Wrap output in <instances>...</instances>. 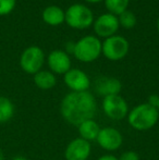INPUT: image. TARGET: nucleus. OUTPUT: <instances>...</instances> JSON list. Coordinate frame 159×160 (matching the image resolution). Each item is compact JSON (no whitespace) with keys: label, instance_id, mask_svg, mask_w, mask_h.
I'll list each match as a JSON object with an SVG mask.
<instances>
[{"label":"nucleus","instance_id":"nucleus-14","mask_svg":"<svg viewBox=\"0 0 159 160\" xmlns=\"http://www.w3.org/2000/svg\"><path fill=\"white\" fill-rule=\"evenodd\" d=\"M42 21L50 26H58L64 22L66 13L60 7L49 6L42 11Z\"/></svg>","mask_w":159,"mask_h":160},{"label":"nucleus","instance_id":"nucleus-6","mask_svg":"<svg viewBox=\"0 0 159 160\" xmlns=\"http://www.w3.org/2000/svg\"><path fill=\"white\" fill-rule=\"evenodd\" d=\"M45 62V53L39 47L31 46L24 49L20 57L21 69L27 74H36L42 70Z\"/></svg>","mask_w":159,"mask_h":160},{"label":"nucleus","instance_id":"nucleus-2","mask_svg":"<svg viewBox=\"0 0 159 160\" xmlns=\"http://www.w3.org/2000/svg\"><path fill=\"white\" fill-rule=\"evenodd\" d=\"M159 112L149 103H140L127 113V122L130 127L136 131L151 130L157 124Z\"/></svg>","mask_w":159,"mask_h":160},{"label":"nucleus","instance_id":"nucleus-17","mask_svg":"<svg viewBox=\"0 0 159 160\" xmlns=\"http://www.w3.org/2000/svg\"><path fill=\"white\" fill-rule=\"evenodd\" d=\"M15 108L8 97L0 96V124L7 123L13 118Z\"/></svg>","mask_w":159,"mask_h":160},{"label":"nucleus","instance_id":"nucleus-19","mask_svg":"<svg viewBox=\"0 0 159 160\" xmlns=\"http://www.w3.org/2000/svg\"><path fill=\"white\" fill-rule=\"evenodd\" d=\"M118 20H119L120 26H122V28H134L136 24L135 14L129 10L121 13L119 15V18H118Z\"/></svg>","mask_w":159,"mask_h":160},{"label":"nucleus","instance_id":"nucleus-20","mask_svg":"<svg viewBox=\"0 0 159 160\" xmlns=\"http://www.w3.org/2000/svg\"><path fill=\"white\" fill-rule=\"evenodd\" d=\"M17 0H0V17L8 15L15 8Z\"/></svg>","mask_w":159,"mask_h":160},{"label":"nucleus","instance_id":"nucleus-11","mask_svg":"<svg viewBox=\"0 0 159 160\" xmlns=\"http://www.w3.org/2000/svg\"><path fill=\"white\" fill-rule=\"evenodd\" d=\"M64 83L71 92H87L91 81L87 74L80 69H70L64 74Z\"/></svg>","mask_w":159,"mask_h":160},{"label":"nucleus","instance_id":"nucleus-22","mask_svg":"<svg viewBox=\"0 0 159 160\" xmlns=\"http://www.w3.org/2000/svg\"><path fill=\"white\" fill-rule=\"evenodd\" d=\"M147 103H149L151 106H153V107H155L156 109H157V107L159 105V96L158 95H151L148 97Z\"/></svg>","mask_w":159,"mask_h":160},{"label":"nucleus","instance_id":"nucleus-8","mask_svg":"<svg viewBox=\"0 0 159 160\" xmlns=\"http://www.w3.org/2000/svg\"><path fill=\"white\" fill-rule=\"evenodd\" d=\"M93 24L96 35L104 38H108L110 36L116 35L117 31L120 28L118 17L109 12L102 14Z\"/></svg>","mask_w":159,"mask_h":160},{"label":"nucleus","instance_id":"nucleus-24","mask_svg":"<svg viewBox=\"0 0 159 160\" xmlns=\"http://www.w3.org/2000/svg\"><path fill=\"white\" fill-rule=\"evenodd\" d=\"M74 46H75V44H73V42H68L67 44V46H66V48H67V51L66 52L68 53V52H70V53H73V51H74Z\"/></svg>","mask_w":159,"mask_h":160},{"label":"nucleus","instance_id":"nucleus-30","mask_svg":"<svg viewBox=\"0 0 159 160\" xmlns=\"http://www.w3.org/2000/svg\"><path fill=\"white\" fill-rule=\"evenodd\" d=\"M53 160H56V159H53Z\"/></svg>","mask_w":159,"mask_h":160},{"label":"nucleus","instance_id":"nucleus-3","mask_svg":"<svg viewBox=\"0 0 159 160\" xmlns=\"http://www.w3.org/2000/svg\"><path fill=\"white\" fill-rule=\"evenodd\" d=\"M73 55L81 62L95 61L102 55V42L96 36H85L75 42Z\"/></svg>","mask_w":159,"mask_h":160},{"label":"nucleus","instance_id":"nucleus-18","mask_svg":"<svg viewBox=\"0 0 159 160\" xmlns=\"http://www.w3.org/2000/svg\"><path fill=\"white\" fill-rule=\"evenodd\" d=\"M104 1L109 13L117 17L127 11L130 0H104Z\"/></svg>","mask_w":159,"mask_h":160},{"label":"nucleus","instance_id":"nucleus-15","mask_svg":"<svg viewBox=\"0 0 159 160\" xmlns=\"http://www.w3.org/2000/svg\"><path fill=\"white\" fill-rule=\"evenodd\" d=\"M77 131L80 134L79 137L91 143L92 141H96L98 134H99L100 128L94 119H89V120L81 123L77 127Z\"/></svg>","mask_w":159,"mask_h":160},{"label":"nucleus","instance_id":"nucleus-21","mask_svg":"<svg viewBox=\"0 0 159 160\" xmlns=\"http://www.w3.org/2000/svg\"><path fill=\"white\" fill-rule=\"evenodd\" d=\"M119 160H140V156L137 152H133V150H127L121 155Z\"/></svg>","mask_w":159,"mask_h":160},{"label":"nucleus","instance_id":"nucleus-13","mask_svg":"<svg viewBox=\"0 0 159 160\" xmlns=\"http://www.w3.org/2000/svg\"><path fill=\"white\" fill-rule=\"evenodd\" d=\"M121 88H122V84L118 78H115L102 76V78H97L95 82L96 93L102 97L119 95Z\"/></svg>","mask_w":159,"mask_h":160},{"label":"nucleus","instance_id":"nucleus-16","mask_svg":"<svg viewBox=\"0 0 159 160\" xmlns=\"http://www.w3.org/2000/svg\"><path fill=\"white\" fill-rule=\"evenodd\" d=\"M34 83L38 88L42 91H48L56 86L57 78L52 72L40 70L39 72L34 74Z\"/></svg>","mask_w":159,"mask_h":160},{"label":"nucleus","instance_id":"nucleus-28","mask_svg":"<svg viewBox=\"0 0 159 160\" xmlns=\"http://www.w3.org/2000/svg\"><path fill=\"white\" fill-rule=\"evenodd\" d=\"M157 30H158V34H159V18H158V21H157Z\"/></svg>","mask_w":159,"mask_h":160},{"label":"nucleus","instance_id":"nucleus-7","mask_svg":"<svg viewBox=\"0 0 159 160\" xmlns=\"http://www.w3.org/2000/svg\"><path fill=\"white\" fill-rule=\"evenodd\" d=\"M102 111L111 120H122L129 113V106L120 95H111L102 99Z\"/></svg>","mask_w":159,"mask_h":160},{"label":"nucleus","instance_id":"nucleus-9","mask_svg":"<svg viewBox=\"0 0 159 160\" xmlns=\"http://www.w3.org/2000/svg\"><path fill=\"white\" fill-rule=\"evenodd\" d=\"M98 145L105 150L115 152L119 149L123 143V137L120 131L115 128H100L97 138Z\"/></svg>","mask_w":159,"mask_h":160},{"label":"nucleus","instance_id":"nucleus-29","mask_svg":"<svg viewBox=\"0 0 159 160\" xmlns=\"http://www.w3.org/2000/svg\"><path fill=\"white\" fill-rule=\"evenodd\" d=\"M157 110H158V112H159V105H158V107H157Z\"/></svg>","mask_w":159,"mask_h":160},{"label":"nucleus","instance_id":"nucleus-27","mask_svg":"<svg viewBox=\"0 0 159 160\" xmlns=\"http://www.w3.org/2000/svg\"><path fill=\"white\" fill-rule=\"evenodd\" d=\"M0 160H4V155L1 150H0Z\"/></svg>","mask_w":159,"mask_h":160},{"label":"nucleus","instance_id":"nucleus-10","mask_svg":"<svg viewBox=\"0 0 159 160\" xmlns=\"http://www.w3.org/2000/svg\"><path fill=\"white\" fill-rule=\"evenodd\" d=\"M91 152V143L81 137H77L68 144L64 150V158L66 160H87Z\"/></svg>","mask_w":159,"mask_h":160},{"label":"nucleus","instance_id":"nucleus-5","mask_svg":"<svg viewBox=\"0 0 159 160\" xmlns=\"http://www.w3.org/2000/svg\"><path fill=\"white\" fill-rule=\"evenodd\" d=\"M129 42L120 35L110 36L102 42V53L110 61L123 59L129 52Z\"/></svg>","mask_w":159,"mask_h":160},{"label":"nucleus","instance_id":"nucleus-23","mask_svg":"<svg viewBox=\"0 0 159 160\" xmlns=\"http://www.w3.org/2000/svg\"><path fill=\"white\" fill-rule=\"evenodd\" d=\"M98 160H119V158H117L113 155H104V156H102Z\"/></svg>","mask_w":159,"mask_h":160},{"label":"nucleus","instance_id":"nucleus-1","mask_svg":"<svg viewBox=\"0 0 159 160\" xmlns=\"http://www.w3.org/2000/svg\"><path fill=\"white\" fill-rule=\"evenodd\" d=\"M97 111V102L93 94L87 92H71L63 97L60 105V113L68 123L79 127L82 122L94 119Z\"/></svg>","mask_w":159,"mask_h":160},{"label":"nucleus","instance_id":"nucleus-4","mask_svg":"<svg viewBox=\"0 0 159 160\" xmlns=\"http://www.w3.org/2000/svg\"><path fill=\"white\" fill-rule=\"evenodd\" d=\"M64 13H66L64 21L70 28L75 30H85L94 23L93 11L84 4H72Z\"/></svg>","mask_w":159,"mask_h":160},{"label":"nucleus","instance_id":"nucleus-25","mask_svg":"<svg viewBox=\"0 0 159 160\" xmlns=\"http://www.w3.org/2000/svg\"><path fill=\"white\" fill-rule=\"evenodd\" d=\"M12 160H27V159H26L25 157H23V156H15Z\"/></svg>","mask_w":159,"mask_h":160},{"label":"nucleus","instance_id":"nucleus-12","mask_svg":"<svg viewBox=\"0 0 159 160\" xmlns=\"http://www.w3.org/2000/svg\"><path fill=\"white\" fill-rule=\"evenodd\" d=\"M47 63L53 74H66L71 69V59L63 50H53L48 55Z\"/></svg>","mask_w":159,"mask_h":160},{"label":"nucleus","instance_id":"nucleus-26","mask_svg":"<svg viewBox=\"0 0 159 160\" xmlns=\"http://www.w3.org/2000/svg\"><path fill=\"white\" fill-rule=\"evenodd\" d=\"M85 1L89 2V3H97V2H100V1H102V0H85Z\"/></svg>","mask_w":159,"mask_h":160}]
</instances>
